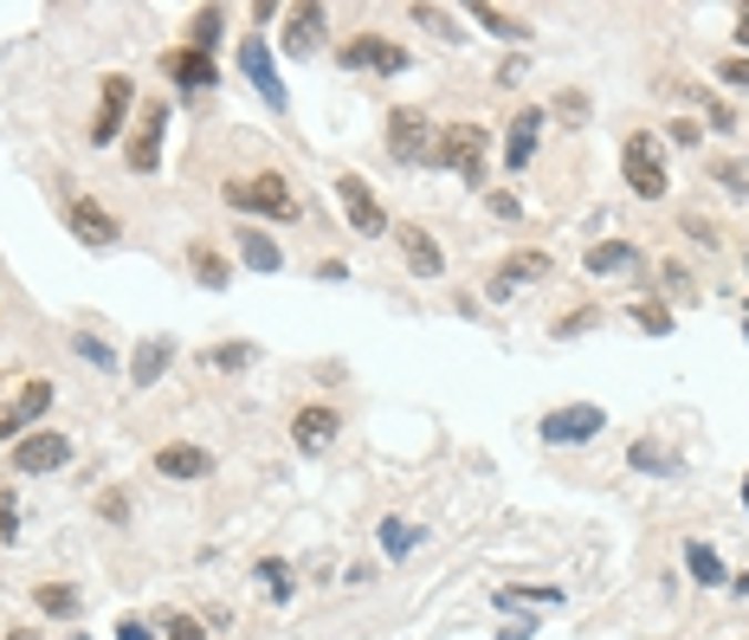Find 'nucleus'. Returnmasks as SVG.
I'll return each instance as SVG.
<instances>
[{"mask_svg":"<svg viewBox=\"0 0 749 640\" xmlns=\"http://www.w3.org/2000/svg\"><path fill=\"white\" fill-rule=\"evenodd\" d=\"M601 427H607V415H601L595 402H568V408H550V415L536 420V440L543 447H588Z\"/></svg>","mask_w":749,"mask_h":640,"instance_id":"4","label":"nucleus"},{"mask_svg":"<svg viewBox=\"0 0 749 640\" xmlns=\"http://www.w3.org/2000/svg\"><path fill=\"white\" fill-rule=\"evenodd\" d=\"M187 272H194V285H207V292H226V285H233V260H226L214 240H194V246H187Z\"/></svg>","mask_w":749,"mask_h":640,"instance_id":"23","label":"nucleus"},{"mask_svg":"<svg viewBox=\"0 0 749 640\" xmlns=\"http://www.w3.org/2000/svg\"><path fill=\"white\" fill-rule=\"evenodd\" d=\"M33 602H39V614H59V621H72L78 608H84V596H78L72 582H39Z\"/></svg>","mask_w":749,"mask_h":640,"instance_id":"28","label":"nucleus"},{"mask_svg":"<svg viewBox=\"0 0 749 640\" xmlns=\"http://www.w3.org/2000/svg\"><path fill=\"white\" fill-rule=\"evenodd\" d=\"M337 434H342V415L337 408H324V402H310V408L291 415V440H298V453H324Z\"/></svg>","mask_w":749,"mask_h":640,"instance_id":"16","label":"nucleus"},{"mask_svg":"<svg viewBox=\"0 0 749 640\" xmlns=\"http://www.w3.org/2000/svg\"><path fill=\"white\" fill-rule=\"evenodd\" d=\"M59 466H72V440H65V434H27V440H13V473L45 479V473H59Z\"/></svg>","mask_w":749,"mask_h":640,"instance_id":"13","label":"nucleus"},{"mask_svg":"<svg viewBox=\"0 0 749 640\" xmlns=\"http://www.w3.org/2000/svg\"><path fill=\"white\" fill-rule=\"evenodd\" d=\"M705 111H711V130H737V111H730V104H717V98H705Z\"/></svg>","mask_w":749,"mask_h":640,"instance_id":"48","label":"nucleus"},{"mask_svg":"<svg viewBox=\"0 0 749 640\" xmlns=\"http://www.w3.org/2000/svg\"><path fill=\"white\" fill-rule=\"evenodd\" d=\"M220 27H226V13H220V7H201V13H194V27H187V45L214 59V45H220Z\"/></svg>","mask_w":749,"mask_h":640,"instance_id":"31","label":"nucleus"},{"mask_svg":"<svg viewBox=\"0 0 749 640\" xmlns=\"http://www.w3.org/2000/svg\"><path fill=\"white\" fill-rule=\"evenodd\" d=\"M72 640H78V634H72Z\"/></svg>","mask_w":749,"mask_h":640,"instance_id":"55","label":"nucleus"},{"mask_svg":"<svg viewBox=\"0 0 749 640\" xmlns=\"http://www.w3.org/2000/svg\"><path fill=\"white\" fill-rule=\"evenodd\" d=\"M620 169H627V189H634L639 201H666V189H673L666 155H659V136H653V130H634V136H627Z\"/></svg>","mask_w":749,"mask_h":640,"instance_id":"3","label":"nucleus"},{"mask_svg":"<svg viewBox=\"0 0 749 640\" xmlns=\"http://www.w3.org/2000/svg\"><path fill=\"white\" fill-rule=\"evenodd\" d=\"M374 537H381V550H388L394 563H401V557H413V544H427V530H413L408 518H381V530H374Z\"/></svg>","mask_w":749,"mask_h":640,"instance_id":"29","label":"nucleus"},{"mask_svg":"<svg viewBox=\"0 0 749 640\" xmlns=\"http://www.w3.org/2000/svg\"><path fill=\"white\" fill-rule=\"evenodd\" d=\"M543 123H550L543 104H530V111L511 116V136H504V169H511V175H524L530 169V155H536V143H543Z\"/></svg>","mask_w":749,"mask_h":640,"instance_id":"15","label":"nucleus"},{"mask_svg":"<svg viewBox=\"0 0 749 640\" xmlns=\"http://www.w3.org/2000/svg\"><path fill=\"white\" fill-rule=\"evenodd\" d=\"M634 324L646 331V337H673V311H666L659 298H639L634 304Z\"/></svg>","mask_w":749,"mask_h":640,"instance_id":"33","label":"nucleus"},{"mask_svg":"<svg viewBox=\"0 0 749 640\" xmlns=\"http://www.w3.org/2000/svg\"><path fill=\"white\" fill-rule=\"evenodd\" d=\"M485 155H491V136L479 123H440V136H433V169H452L465 189H485Z\"/></svg>","mask_w":749,"mask_h":640,"instance_id":"1","label":"nucleus"},{"mask_svg":"<svg viewBox=\"0 0 749 640\" xmlns=\"http://www.w3.org/2000/svg\"><path fill=\"white\" fill-rule=\"evenodd\" d=\"M253 363H259V343H214L207 349V369H220V376H239Z\"/></svg>","mask_w":749,"mask_h":640,"instance_id":"30","label":"nucleus"},{"mask_svg":"<svg viewBox=\"0 0 749 640\" xmlns=\"http://www.w3.org/2000/svg\"><path fill=\"white\" fill-rule=\"evenodd\" d=\"M162 72L175 78L182 91H207V84L220 78V65H214L207 52H194V45H168V52H162Z\"/></svg>","mask_w":749,"mask_h":640,"instance_id":"19","label":"nucleus"},{"mask_svg":"<svg viewBox=\"0 0 749 640\" xmlns=\"http://www.w3.org/2000/svg\"><path fill=\"white\" fill-rule=\"evenodd\" d=\"M413 20H420V27H440V39H459V27H447L440 7H413Z\"/></svg>","mask_w":749,"mask_h":640,"instance_id":"44","label":"nucleus"},{"mask_svg":"<svg viewBox=\"0 0 749 640\" xmlns=\"http://www.w3.org/2000/svg\"><path fill=\"white\" fill-rule=\"evenodd\" d=\"M116 640H162L150 628V621H136V614H123V621H116Z\"/></svg>","mask_w":749,"mask_h":640,"instance_id":"42","label":"nucleus"},{"mask_svg":"<svg viewBox=\"0 0 749 640\" xmlns=\"http://www.w3.org/2000/svg\"><path fill=\"white\" fill-rule=\"evenodd\" d=\"M536 634V621H511V628H504V640H530Z\"/></svg>","mask_w":749,"mask_h":640,"instance_id":"50","label":"nucleus"},{"mask_svg":"<svg viewBox=\"0 0 749 640\" xmlns=\"http://www.w3.org/2000/svg\"><path fill=\"white\" fill-rule=\"evenodd\" d=\"M730 589H737V596H743V602H749V576H737V582H730Z\"/></svg>","mask_w":749,"mask_h":640,"instance_id":"52","label":"nucleus"},{"mask_svg":"<svg viewBox=\"0 0 749 640\" xmlns=\"http://www.w3.org/2000/svg\"><path fill=\"white\" fill-rule=\"evenodd\" d=\"M472 20H479L485 33L511 39V45H524V39H530V20H517V13H504V7H491V0H479V7H472Z\"/></svg>","mask_w":749,"mask_h":640,"instance_id":"27","label":"nucleus"},{"mask_svg":"<svg viewBox=\"0 0 749 640\" xmlns=\"http://www.w3.org/2000/svg\"><path fill=\"white\" fill-rule=\"evenodd\" d=\"M601 311L595 304H582V311H568V317H556V337H582V331H595Z\"/></svg>","mask_w":749,"mask_h":640,"instance_id":"38","label":"nucleus"},{"mask_svg":"<svg viewBox=\"0 0 749 640\" xmlns=\"http://www.w3.org/2000/svg\"><path fill=\"white\" fill-rule=\"evenodd\" d=\"M556 116L582 123V116H588V98H582V91H562V98H556Z\"/></svg>","mask_w":749,"mask_h":640,"instance_id":"41","label":"nucleus"},{"mask_svg":"<svg viewBox=\"0 0 749 640\" xmlns=\"http://www.w3.org/2000/svg\"><path fill=\"white\" fill-rule=\"evenodd\" d=\"M685 226H691V240H698V246H717V240H724V233H717V226L705 221V214H691Z\"/></svg>","mask_w":749,"mask_h":640,"instance_id":"47","label":"nucleus"},{"mask_svg":"<svg viewBox=\"0 0 749 640\" xmlns=\"http://www.w3.org/2000/svg\"><path fill=\"white\" fill-rule=\"evenodd\" d=\"M743 337H749V311H743Z\"/></svg>","mask_w":749,"mask_h":640,"instance_id":"53","label":"nucleus"},{"mask_svg":"<svg viewBox=\"0 0 749 640\" xmlns=\"http://www.w3.org/2000/svg\"><path fill=\"white\" fill-rule=\"evenodd\" d=\"M98 511H104V518H116V525H123V518H130V498H123V491H104V498H98Z\"/></svg>","mask_w":749,"mask_h":640,"instance_id":"46","label":"nucleus"},{"mask_svg":"<svg viewBox=\"0 0 749 640\" xmlns=\"http://www.w3.org/2000/svg\"><path fill=\"white\" fill-rule=\"evenodd\" d=\"M666 130H673V143H685V150H698V143H705V130H698L691 116H678V123H666Z\"/></svg>","mask_w":749,"mask_h":640,"instance_id":"43","label":"nucleus"},{"mask_svg":"<svg viewBox=\"0 0 749 640\" xmlns=\"http://www.w3.org/2000/svg\"><path fill=\"white\" fill-rule=\"evenodd\" d=\"M337 59H342V72H408V45H394V39H381V33H356V39H342L337 45Z\"/></svg>","mask_w":749,"mask_h":640,"instance_id":"8","label":"nucleus"},{"mask_svg":"<svg viewBox=\"0 0 749 640\" xmlns=\"http://www.w3.org/2000/svg\"><path fill=\"white\" fill-rule=\"evenodd\" d=\"M130 104H136V84H130L123 72H111V78H104V91H98V116H91V130H84V136H91V150H111Z\"/></svg>","mask_w":749,"mask_h":640,"instance_id":"10","label":"nucleus"},{"mask_svg":"<svg viewBox=\"0 0 749 640\" xmlns=\"http://www.w3.org/2000/svg\"><path fill=\"white\" fill-rule=\"evenodd\" d=\"M155 473L162 479H207L214 473V453L194 447V440H168V447H155Z\"/></svg>","mask_w":749,"mask_h":640,"instance_id":"18","label":"nucleus"},{"mask_svg":"<svg viewBox=\"0 0 749 640\" xmlns=\"http://www.w3.org/2000/svg\"><path fill=\"white\" fill-rule=\"evenodd\" d=\"M226 207H239V214H259V221H298V194L285 175H233L226 182Z\"/></svg>","mask_w":749,"mask_h":640,"instance_id":"2","label":"nucleus"},{"mask_svg":"<svg viewBox=\"0 0 749 640\" xmlns=\"http://www.w3.org/2000/svg\"><path fill=\"white\" fill-rule=\"evenodd\" d=\"M162 136H168V98H150L143 116H136V136L123 143V162H130L136 175H155V169H162Z\"/></svg>","mask_w":749,"mask_h":640,"instance_id":"7","label":"nucleus"},{"mask_svg":"<svg viewBox=\"0 0 749 640\" xmlns=\"http://www.w3.org/2000/svg\"><path fill=\"white\" fill-rule=\"evenodd\" d=\"M13 640H33V634H13Z\"/></svg>","mask_w":749,"mask_h":640,"instance_id":"54","label":"nucleus"},{"mask_svg":"<svg viewBox=\"0 0 749 640\" xmlns=\"http://www.w3.org/2000/svg\"><path fill=\"white\" fill-rule=\"evenodd\" d=\"M491 602H497V608H524V602H536V608H562V589H497Z\"/></svg>","mask_w":749,"mask_h":640,"instance_id":"34","label":"nucleus"},{"mask_svg":"<svg viewBox=\"0 0 749 640\" xmlns=\"http://www.w3.org/2000/svg\"><path fill=\"white\" fill-rule=\"evenodd\" d=\"M388 155L394 162H433V123H427V111L420 104H394L388 111Z\"/></svg>","mask_w":749,"mask_h":640,"instance_id":"5","label":"nucleus"},{"mask_svg":"<svg viewBox=\"0 0 749 640\" xmlns=\"http://www.w3.org/2000/svg\"><path fill=\"white\" fill-rule=\"evenodd\" d=\"M659 278H666V292H685V285H691V278H685V265H678V260H666V272H659Z\"/></svg>","mask_w":749,"mask_h":640,"instance_id":"49","label":"nucleus"},{"mask_svg":"<svg viewBox=\"0 0 749 640\" xmlns=\"http://www.w3.org/2000/svg\"><path fill=\"white\" fill-rule=\"evenodd\" d=\"M627 466L634 473H653V479H685V453L678 447H666V440H627Z\"/></svg>","mask_w":749,"mask_h":640,"instance_id":"20","label":"nucleus"},{"mask_svg":"<svg viewBox=\"0 0 749 640\" xmlns=\"http://www.w3.org/2000/svg\"><path fill=\"white\" fill-rule=\"evenodd\" d=\"M394 240H401V260H408L413 278H440L447 272V253H440V240L427 226H394Z\"/></svg>","mask_w":749,"mask_h":640,"instance_id":"17","label":"nucleus"},{"mask_svg":"<svg viewBox=\"0 0 749 640\" xmlns=\"http://www.w3.org/2000/svg\"><path fill=\"white\" fill-rule=\"evenodd\" d=\"M588 272H595V278H607V272H634L639 265V246L634 240H601V246H588Z\"/></svg>","mask_w":749,"mask_h":640,"instance_id":"26","label":"nucleus"},{"mask_svg":"<svg viewBox=\"0 0 749 640\" xmlns=\"http://www.w3.org/2000/svg\"><path fill=\"white\" fill-rule=\"evenodd\" d=\"M72 343H78V356H84V363H98V369H111V376H116V349H111V343H98L91 331H84V337H72Z\"/></svg>","mask_w":749,"mask_h":640,"instance_id":"36","label":"nucleus"},{"mask_svg":"<svg viewBox=\"0 0 749 640\" xmlns=\"http://www.w3.org/2000/svg\"><path fill=\"white\" fill-rule=\"evenodd\" d=\"M324 27H330V13H324L317 0L291 7V27H285V52H291V59H310V52H317V39H324Z\"/></svg>","mask_w":749,"mask_h":640,"instance_id":"21","label":"nucleus"},{"mask_svg":"<svg viewBox=\"0 0 749 640\" xmlns=\"http://www.w3.org/2000/svg\"><path fill=\"white\" fill-rule=\"evenodd\" d=\"M52 395H59V388H52L45 376L20 382V395H13V402H0V440H20V434H27V427L52 408Z\"/></svg>","mask_w":749,"mask_h":640,"instance_id":"12","label":"nucleus"},{"mask_svg":"<svg viewBox=\"0 0 749 640\" xmlns=\"http://www.w3.org/2000/svg\"><path fill=\"white\" fill-rule=\"evenodd\" d=\"M65 226L78 233V246H116V214L104 207V201H91V194H78L72 207H65Z\"/></svg>","mask_w":749,"mask_h":640,"instance_id":"14","label":"nucleus"},{"mask_svg":"<svg viewBox=\"0 0 749 640\" xmlns=\"http://www.w3.org/2000/svg\"><path fill=\"white\" fill-rule=\"evenodd\" d=\"M711 182H717V189H724V194H737V201H743V194H749V175H743V162H730V155H717V162H711Z\"/></svg>","mask_w":749,"mask_h":640,"instance_id":"35","label":"nucleus"},{"mask_svg":"<svg viewBox=\"0 0 749 640\" xmlns=\"http://www.w3.org/2000/svg\"><path fill=\"white\" fill-rule=\"evenodd\" d=\"M337 201H342V214H349V226L362 233V240H381V233H394V221H388V207L374 201V189L356 175V169H342L337 175Z\"/></svg>","mask_w":749,"mask_h":640,"instance_id":"6","label":"nucleus"},{"mask_svg":"<svg viewBox=\"0 0 749 640\" xmlns=\"http://www.w3.org/2000/svg\"><path fill=\"white\" fill-rule=\"evenodd\" d=\"M737 45H749V0L737 7Z\"/></svg>","mask_w":749,"mask_h":640,"instance_id":"51","label":"nucleus"},{"mask_svg":"<svg viewBox=\"0 0 749 640\" xmlns=\"http://www.w3.org/2000/svg\"><path fill=\"white\" fill-rule=\"evenodd\" d=\"M253 576H259L265 589H271V602H291V563H278V557H259V563H253Z\"/></svg>","mask_w":749,"mask_h":640,"instance_id":"32","label":"nucleus"},{"mask_svg":"<svg viewBox=\"0 0 749 640\" xmlns=\"http://www.w3.org/2000/svg\"><path fill=\"white\" fill-rule=\"evenodd\" d=\"M717 84H730V91H749V59H724V65H717Z\"/></svg>","mask_w":749,"mask_h":640,"instance_id":"40","label":"nucleus"},{"mask_svg":"<svg viewBox=\"0 0 749 640\" xmlns=\"http://www.w3.org/2000/svg\"><path fill=\"white\" fill-rule=\"evenodd\" d=\"M530 278H550V253H543V246H517V253H504V260H497V272H491V285H485V298L491 304L517 298Z\"/></svg>","mask_w":749,"mask_h":640,"instance_id":"9","label":"nucleus"},{"mask_svg":"<svg viewBox=\"0 0 749 640\" xmlns=\"http://www.w3.org/2000/svg\"><path fill=\"white\" fill-rule=\"evenodd\" d=\"M168 363H175V337H143L130 356V388H155Z\"/></svg>","mask_w":749,"mask_h":640,"instance_id":"22","label":"nucleus"},{"mask_svg":"<svg viewBox=\"0 0 749 640\" xmlns=\"http://www.w3.org/2000/svg\"><path fill=\"white\" fill-rule=\"evenodd\" d=\"M685 569H691V582H698V589H724V582H730L724 557H717L705 537H685Z\"/></svg>","mask_w":749,"mask_h":640,"instance_id":"25","label":"nucleus"},{"mask_svg":"<svg viewBox=\"0 0 749 640\" xmlns=\"http://www.w3.org/2000/svg\"><path fill=\"white\" fill-rule=\"evenodd\" d=\"M485 207L497 214V221H524V201H517L511 189H491V194H485Z\"/></svg>","mask_w":749,"mask_h":640,"instance_id":"39","label":"nucleus"},{"mask_svg":"<svg viewBox=\"0 0 749 640\" xmlns=\"http://www.w3.org/2000/svg\"><path fill=\"white\" fill-rule=\"evenodd\" d=\"M239 260L253 265V272H265V278H271V272H285V246H278V240H271L265 226H239Z\"/></svg>","mask_w":749,"mask_h":640,"instance_id":"24","label":"nucleus"},{"mask_svg":"<svg viewBox=\"0 0 749 640\" xmlns=\"http://www.w3.org/2000/svg\"><path fill=\"white\" fill-rule=\"evenodd\" d=\"M239 72L259 84V98H265L278 116L291 111V98H285V78H278V65H271V45H265V33H246V39H239Z\"/></svg>","mask_w":749,"mask_h":640,"instance_id":"11","label":"nucleus"},{"mask_svg":"<svg viewBox=\"0 0 749 640\" xmlns=\"http://www.w3.org/2000/svg\"><path fill=\"white\" fill-rule=\"evenodd\" d=\"M162 640H207V628L194 614H162Z\"/></svg>","mask_w":749,"mask_h":640,"instance_id":"37","label":"nucleus"},{"mask_svg":"<svg viewBox=\"0 0 749 640\" xmlns=\"http://www.w3.org/2000/svg\"><path fill=\"white\" fill-rule=\"evenodd\" d=\"M13 530H20V511H13V491H0V537L13 544Z\"/></svg>","mask_w":749,"mask_h":640,"instance_id":"45","label":"nucleus"}]
</instances>
